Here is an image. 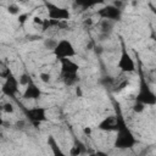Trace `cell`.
Wrapping results in <instances>:
<instances>
[{"mask_svg":"<svg viewBox=\"0 0 156 156\" xmlns=\"http://www.w3.org/2000/svg\"><path fill=\"white\" fill-rule=\"evenodd\" d=\"M116 133H117V135L115 139V147L121 149V150H126V149H132L133 146H135L136 138L134 136L133 132L127 127L124 121L119 124Z\"/></svg>","mask_w":156,"mask_h":156,"instance_id":"obj_1","label":"cell"},{"mask_svg":"<svg viewBox=\"0 0 156 156\" xmlns=\"http://www.w3.org/2000/svg\"><path fill=\"white\" fill-rule=\"evenodd\" d=\"M52 54L57 60H61V58L74 57L77 55V51L74 45L68 39H61V40H57V44L54 48Z\"/></svg>","mask_w":156,"mask_h":156,"instance_id":"obj_2","label":"cell"},{"mask_svg":"<svg viewBox=\"0 0 156 156\" xmlns=\"http://www.w3.org/2000/svg\"><path fill=\"white\" fill-rule=\"evenodd\" d=\"M46 108L43 106H34L30 108H26L24 110V116L27 118V121L34 126V127H39L43 122L48 121V115H46Z\"/></svg>","mask_w":156,"mask_h":156,"instance_id":"obj_3","label":"cell"},{"mask_svg":"<svg viewBox=\"0 0 156 156\" xmlns=\"http://www.w3.org/2000/svg\"><path fill=\"white\" fill-rule=\"evenodd\" d=\"M135 101H139V102L144 104L145 106H154L156 104V96L144 79H141V82H140L139 91L135 96Z\"/></svg>","mask_w":156,"mask_h":156,"instance_id":"obj_4","label":"cell"},{"mask_svg":"<svg viewBox=\"0 0 156 156\" xmlns=\"http://www.w3.org/2000/svg\"><path fill=\"white\" fill-rule=\"evenodd\" d=\"M18 90H20L18 78L12 72H10L5 77V80L1 87V93L7 98H15L18 94Z\"/></svg>","mask_w":156,"mask_h":156,"instance_id":"obj_5","label":"cell"},{"mask_svg":"<svg viewBox=\"0 0 156 156\" xmlns=\"http://www.w3.org/2000/svg\"><path fill=\"white\" fill-rule=\"evenodd\" d=\"M117 68L122 73H133L136 69L134 58L130 56V54L124 48H122V51H121V55H119V58L117 62Z\"/></svg>","mask_w":156,"mask_h":156,"instance_id":"obj_6","label":"cell"},{"mask_svg":"<svg viewBox=\"0 0 156 156\" xmlns=\"http://www.w3.org/2000/svg\"><path fill=\"white\" fill-rule=\"evenodd\" d=\"M46 10H48V16L50 20H57V21H68L71 18V12L68 9L51 4V2H45Z\"/></svg>","mask_w":156,"mask_h":156,"instance_id":"obj_7","label":"cell"},{"mask_svg":"<svg viewBox=\"0 0 156 156\" xmlns=\"http://www.w3.org/2000/svg\"><path fill=\"white\" fill-rule=\"evenodd\" d=\"M98 16L101 18V20H110V21H113V22H117L121 20L122 17V11L121 9L116 7L113 4L111 5H105L104 7H101L100 10H98Z\"/></svg>","mask_w":156,"mask_h":156,"instance_id":"obj_8","label":"cell"},{"mask_svg":"<svg viewBox=\"0 0 156 156\" xmlns=\"http://www.w3.org/2000/svg\"><path fill=\"white\" fill-rule=\"evenodd\" d=\"M123 121H124V119H123L122 117L111 115V116L105 117V118L98 124V129L104 130V132H116L117 128L119 127V124H121Z\"/></svg>","mask_w":156,"mask_h":156,"instance_id":"obj_9","label":"cell"},{"mask_svg":"<svg viewBox=\"0 0 156 156\" xmlns=\"http://www.w3.org/2000/svg\"><path fill=\"white\" fill-rule=\"evenodd\" d=\"M41 95H43L41 89L33 80H30L24 87V91L22 93V99H24V100H39L41 98Z\"/></svg>","mask_w":156,"mask_h":156,"instance_id":"obj_10","label":"cell"},{"mask_svg":"<svg viewBox=\"0 0 156 156\" xmlns=\"http://www.w3.org/2000/svg\"><path fill=\"white\" fill-rule=\"evenodd\" d=\"M61 65V74H67V73H78L79 71V65L74 62L71 58H61L58 60Z\"/></svg>","mask_w":156,"mask_h":156,"instance_id":"obj_11","label":"cell"},{"mask_svg":"<svg viewBox=\"0 0 156 156\" xmlns=\"http://www.w3.org/2000/svg\"><path fill=\"white\" fill-rule=\"evenodd\" d=\"M61 78L63 80V83L67 87H72L74 84H77L79 82V76L78 73H67V74H61Z\"/></svg>","mask_w":156,"mask_h":156,"instance_id":"obj_12","label":"cell"},{"mask_svg":"<svg viewBox=\"0 0 156 156\" xmlns=\"http://www.w3.org/2000/svg\"><path fill=\"white\" fill-rule=\"evenodd\" d=\"M113 21H110V20H101L100 21V32L104 34V35H108V33L112 30L113 28Z\"/></svg>","mask_w":156,"mask_h":156,"instance_id":"obj_13","label":"cell"},{"mask_svg":"<svg viewBox=\"0 0 156 156\" xmlns=\"http://www.w3.org/2000/svg\"><path fill=\"white\" fill-rule=\"evenodd\" d=\"M76 4L78 6H80L82 9H89V7H93L95 5H99V4H102L105 0H74Z\"/></svg>","mask_w":156,"mask_h":156,"instance_id":"obj_14","label":"cell"},{"mask_svg":"<svg viewBox=\"0 0 156 156\" xmlns=\"http://www.w3.org/2000/svg\"><path fill=\"white\" fill-rule=\"evenodd\" d=\"M83 146H84V145H83L80 141H77V140H76L74 146H72V149H71L69 154H71V155H73V156H76V155H79V154L84 152V147H83Z\"/></svg>","mask_w":156,"mask_h":156,"instance_id":"obj_15","label":"cell"},{"mask_svg":"<svg viewBox=\"0 0 156 156\" xmlns=\"http://www.w3.org/2000/svg\"><path fill=\"white\" fill-rule=\"evenodd\" d=\"M18 78V83H20V85H22V87H26L30 80H33L32 79V77H30V74H28V73H22L20 77H17Z\"/></svg>","mask_w":156,"mask_h":156,"instance_id":"obj_16","label":"cell"},{"mask_svg":"<svg viewBox=\"0 0 156 156\" xmlns=\"http://www.w3.org/2000/svg\"><path fill=\"white\" fill-rule=\"evenodd\" d=\"M6 10H7V12L10 13V15H12V16H18L20 13H21V9H20V6L17 5V4H10L7 7H6Z\"/></svg>","mask_w":156,"mask_h":156,"instance_id":"obj_17","label":"cell"},{"mask_svg":"<svg viewBox=\"0 0 156 156\" xmlns=\"http://www.w3.org/2000/svg\"><path fill=\"white\" fill-rule=\"evenodd\" d=\"M56 44H57V40L54 39V38H48V39L44 40V46L46 49H50V50H54V48L56 46Z\"/></svg>","mask_w":156,"mask_h":156,"instance_id":"obj_18","label":"cell"},{"mask_svg":"<svg viewBox=\"0 0 156 156\" xmlns=\"http://www.w3.org/2000/svg\"><path fill=\"white\" fill-rule=\"evenodd\" d=\"M2 112L10 115V113H13L15 112V106L11 104V102H5L2 105Z\"/></svg>","mask_w":156,"mask_h":156,"instance_id":"obj_19","label":"cell"},{"mask_svg":"<svg viewBox=\"0 0 156 156\" xmlns=\"http://www.w3.org/2000/svg\"><path fill=\"white\" fill-rule=\"evenodd\" d=\"M144 110H145V105L139 101H135V104L133 105V111L135 113H141V112H144Z\"/></svg>","mask_w":156,"mask_h":156,"instance_id":"obj_20","label":"cell"},{"mask_svg":"<svg viewBox=\"0 0 156 156\" xmlns=\"http://www.w3.org/2000/svg\"><path fill=\"white\" fill-rule=\"evenodd\" d=\"M48 144L51 146V149H52L54 154H56V155H57V154H62L60 150H57V149H56V146H57V145H56V141H55V139H54L51 135H50V136H49V139H48Z\"/></svg>","mask_w":156,"mask_h":156,"instance_id":"obj_21","label":"cell"},{"mask_svg":"<svg viewBox=\"0 0 156 156\" xmlns=\"http://www.w3.org/2000/svg\"><path fill=\"white\" fill-rule=\"evenodd\" d=\"M39 79L43 82V83H50L51 82V74L50 73H48V72H41L40 74H39Z\"/></svg>","mask_w":156,"mask_h":156,"instance_id":"obj_22","label":"cell"},{"mask_svg":"<svg viewBox=\"0 0 156 156\" xmlns=\"http://www.w3.org/2000/svg\"><path fill=\"white\" fill-rule=\"evenodd\" d=\"M27 20H28V13H20V15H18V22H20L21 24H23Z\"/></svg>","mask_w":156,"mask_h":156,"instance_id":"obj_23","label":"cell"},{"mask_svg":"<svg viewBox=\"0 0 156 156\" xmlns=\"http://www.w3.org/2000/svg\"><path fill=\"white\" fill-rule=\"evenodd\" d=\"M43 22H44V20H43L41 17H39V16H34V17H33V23H34V24L43 26Z\"/></svg>","mask_w":156,"mask_h":156,"instance_id":"obj_24","label":"cell"},{"mask_svg":"<svg viewBox=\"0 0 156 156\" xmlns=\"http://www.w3.org/2000/svg\"><path fill=\"white\" fill-rule=\"evenodd\" d=\"M83 133H84L85 135H90V134H91V128H90V127H84V128H83Z\"/></svg>","mask_w":156,"mask_h":156,"instance_id":"obj_25","label":"cell"},{"mask_svg":"<svg viewBox=\"0 0 156 156\" xmlns=\"http://www.w3.org/2000/svg\"><path fill=\"white\" fill-rule=\"evenodd\" d=\"M10 72H11L10 69H6L5 72H2V71L0 69V78H5V77H6V76H7V74H9Z\"/></svg>","mask_w":156,"mask_h":156,"instance_id":"obj_26","label":"cell"},{"mask_svg":"<svg viewBox=\"0 0 156 156\" xmlns=\"http://www.w3.org/2000/svg\"><path fill=\"white\" fill-rule=\"evenodd\" d=\"M84 24H85V26H91V24H93V20H91V18H87V20L84 21Z\"/></svg>","mask_w":156,"mask_h":156,"instance_id":"obj_27","label":"cell"},{"mask_svg":"<svg viewBox=\"0 0 156 156\" xmlns=\"http://www.w3.org/2000/svg\"><path fill=\"white\" fill-rule=\"evenodd\" d=\"M76 94H77L79 98L82 96V90H80V88H79V87H77V88H76Z\"/></svg>","mask_w":156,"mask_h":156,"instance_id":"obj_28","label":"cell"},{"mask_svg":"<svg viewBox=\"0 0 156 156\" xmlns=\"http://www.w3.org/2000/svg\"><path fill=\"white\" fill-rule=\"evenodd\" d=\"M2 124H4V119H2V117L0 115V127H2Z\"/></svg>","mask_w":156,"mask_h":156,"instance_id":"obj_29","label":"cell"},{"mask_svg":"<svg viewBox=\"0 0 156 156\" xmlns=\"http://www.w3.org/2000/svg\"><path fill=\"white\" fill-rule=\"evenodd\" d=\"M18 1H24V0H18Z\"/></svg>","mask_w":156,"mask_h":156,"instance_id":"obj_30","label":"cell"}]
</instances>
